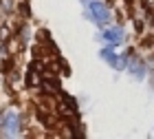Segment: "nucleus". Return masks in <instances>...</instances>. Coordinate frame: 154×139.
I'll return each mask as SVG.
<instances>
[{"label":"nucleus","instance_id":"1","mask_svg":"<svg viewBox=\"0 0 154 139\" xmlns=\"http://www.w3.org/2000/svg\"><path fill=\"white\" fill-rule=\"evenodd\" d=\"M88 7H90V13L95 16V20L99 24H106L108 22V7L103 2H97V0H95V2H90Z\"/></svg>","mask_w":154,"mask_h":139},{"label":"nucleus","instance_id":"2","mask_svg":"<svg viewBox=\"0 0 154 139\" xmlns=\"http://www.w3.org/2000/svg\"><path fill=\"white\" fill-rule=\"evenodd\" d=\"M5 128H7V135H13L18 130V117H16V113H7L5 115Z\"/></svg>","mask_w":154,"mask_h":139},{"label":"nucleus","instance_id":"3","mask_svg":"<svg viewBox=\"0 0 154 139\" xmlns=\"http://www.w3.org/2000/svg\"><path fill=\"white\" fill-rule=\"evenodd\" d=\"M119 36H121V33H119L117 29H110V31H106V42H110V44H117V42H119Z\"/></svg>","mask_w":154,"mask_h":139}]
</instances>
